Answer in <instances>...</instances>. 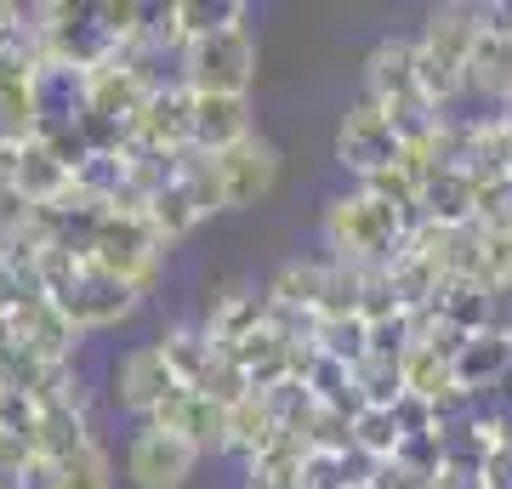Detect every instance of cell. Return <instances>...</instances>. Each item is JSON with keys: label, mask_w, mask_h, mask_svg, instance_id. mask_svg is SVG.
Listing matches in <instances>:
<instances>
[{"label": "cell", "mask_w": 512, "mask_h": 489, "mask_svg": "<svg viewBox=\"0 0 512 489\" xmlns=\"http://www.w3.org/2000/svg\"><path fill=\"white\" fill-rule=\"evenodd\" d=\"M421 222H427V228H444V234L473 228L478 222V182L467 177V171L433 165L427 182H421Z\"/></svg>", "instance_id": "2e32d148"}, {"label": "cell", "mask_w": 512, "mask_h": 489, "mask_svg": "<svg viewBox=\"0 0 512 489\" xmlns=\"http://www.w3.org/2000/svg\"><path fill=\"white\" fill-rule=\"evenodd\" d=\"M0 325L12 330V342L29 353V359L52 364V370H63V364L74 359V347H80V330L63 319V308H57L52 296H35V302H18V308L6 313Z\"/></svg>", "instance_id": "9c48e42d"}, {"label": "cell", "mask_w": 512, "mask_h": 489, "mask_svg": "<svg viewBox=\"0 0 512 489\" xmlns=\"http://www.w3.org/2000/svg\"><path fill=\"white\" fill-rule=\"evenodd\" d=\"M217 177H222V211H245V205L268 200L279 182V148L268 137H245L239 148L217 154Z\"/></svg>", "instance_id": "30bf717a"}, {"label": "cell", "mask_w": 512, "mask_h": 489, "mask_svg": "<svg viewBox=\"0 0 512 489\" xmlns=\"http://www.w3.org/2000/svg\"><path fill=\"white\" fill-rule=\"evenodd\" d=\"M353 450L365 461H393L404 450V433H399V416L393 410H359L353 416Z\"/></svg>", "instance_id": "1f68e13d"}, {"label": "cell", "mask_w": 512, "mask_h": 489, "mask_svg": "<svg viewBox=\"0 0 512 489\" xmlns=\"http://www.w3.org/2000/svg\"><path fill=\"white\" fill-rule=\"evenodd\" d=\"M330 290V256L325 262H285L268 285V302L285 313H319Z\"/></svg>", "instance_id": "cb8c5ba5"}, {"label": "cell", "mask_w": 512, "mask_h": 489, "mask_svg": "<svg viewBox=\"0 0 512 489\" xmlns=\"http://www.w3.org/2000/svg\"><path fill=\"white\" fill-rule=\"evenodd\" d=\"M160 353H165V364H171L177 387H194V393H200L205 376L217 370V359L228 353V347H217L200 325H177V330H165L160 336Z\"/></svg>", "instance_id": "ffe728a7"}, {"label": "cell", "mask_w": 512, "mask_h": 489, "mask_svg": "<svg viewBox=\"0 0 512 489\" xmlns=\"http://www.w3.org/2000/svg\"><path fill=\"white\" fill-rule=\"evenodd\" d=\"M467 86L495 97V103H512V40L478 29L473 57H467Z\"/></svg>", "instance_id": "484cf974"}, {"label": "cell", "mask_w": 512, "mask_h": 489, "mask_svg": "<svg viewBox=\"0 0 512 489\" xmlns=\"http://www.w3.org/2000/svg\"><path fill=\"white\" fill-rule=\"evenodd\" d=\"M302 461H308V444L291 438V433H279L268 450H256L251 461H245V489H296Z\"/></svg>", "instance_id": "83f0119b"}, {"label": "cell", "mask_w": 512, "mask_h": 489, "mask_svg": "<svg viewBox=\"0 0 512 489\" xmlns=\"http://www.w3.org/2000/svg\"><path fill=\"white\" fill-rule=\"evenodd\" d=\"M365 97L376 109H399V103H416L427 97L416 74V40H382L365 63Z\"/></svg>", "instance_id": "9a60e30c"}, {"label": "cell", "mask_w": 512, "mask_h": 489, "mask_svg": "<svg viewBox=\"0 0 512 489\" xmlns=\"http://www.w3.org/2000/svg\"><path fill=\"white\" fill-rule=\"evenodd\" d=\"M353 387H359V404L365 410H393L404 399V376L393 359H365L353 364Z\"/></svg>", "instance_id": "d6a6232c"}, {"label": "cell", "mask_w": 512, "mask_h": 489, "mask_svg": "<svg viewBox=\"0 0 512 489\" xmlns=\"http://www.w3.org/2000/svg\"><path fill=\"white\" fill-rule=\"evenodd\" d=\"M404 154L399 131H393V120H387L370 97H359L348 114H342V126H336V160L348 165L359 182L382 177V171H393Z\"/></svg>", "instance_id": "52a82bcc"}, {"label": "cell", "mask_w": 512, "mask_h": 489, "mask_svg": "<svg viewBox=\"0 0 512 489\" xmlns=\"http://www.w3.org/2000/svg\"><path fill=\"white\" fill-rule=\"evenodd\" d=\"M313 347H319V353H330V359H342V364L353 370V364L370 359V325L359 319V313L319 319V330H313Z\"/></svg>", "instance_id": "f546056e"}, {"label": "cell", "mask_w": 512, "mask_h": 489, "mask_svg": "<svg viewBox=\"0 0 512 489\" xmlns=\"http://www.w3.org/2000/svg\"><path fill=\"white\" fill-rule=\"evenodd\" d=\"M35 421H40V404L29 399V393H12V387H0V433H6V438H23V444H29Z\"/></svg>", "instance_id": "e575fe53"}, {"label": "cell", "mask_w": 512, "mask_h": 489, "mask_svg": "<svg viewBox=\"0 0 512 489\" xmlns=\"http://www.w3.org/2000/svg\"><path fill=\"white\" fill-rule=\"evenodd\" d=\"M18 160L23 143H0V200H12V188H18Z\"/></svg>", "instance_id": "8d00e7d4"}, {"label": "cell", "mask_w": 512, "mask_h": 489, "mask_svg": "<svg viewBox=\"0 0 512 489\" xmlns=\"http://www.w3.org/2000/svg\"><path fill=\"white\" fill-rule=\"evenodd\" d=\"M177 182H183V194L194 200L200 222L222 211V177H217V160H211V154H200V148H183V154H177Z\"/></svg>", "instance_id": "f1b7e54d"}, {"label": "cell", "mask_w": 512, "mask_h": 489, "mask_svg": "<svg viewBox=\"0 0 512 489\" xmlns=\"http://www.w3.org/2000/svg\"><path fill=\"white\" fill-rule=\"evenodd\" d=\"M194 97V91H188ZM251 131V97H194V109H188V143L200 148V154H228L239 148Z\"/></svg>", "instance_id": "5bb4252c"}, {"label": "cell", "mask_w": 512, "mask_h": 489, "mask_svg": "<svg viewBox=\"0 0 512 489\" xmlns=\"http://www.w3.org/2000/svg\"><path fill=\"white\" fill-rule=\"evenodd\" d=\"M348 489H370V484H365V478H359V484H348Z\"/></svg>", "instance_id": "ab89813d"}, {"label": "cell", "mask_w": 512, "mask_h": 489, "mask_svg": "<svg viewBox=\"0 0 512 489\" xmlns=\"http://www.w3.org/2000/svg\"><path fill=\"white\" fill-rule=\"evenodd\" d=\"M410 234H416V222L399 217L393 205L370 200L365 188L325 205V251H330V262H342V268H359V273L393 268V256L404 251Z\"/></svg>", "instance_id": "7a4b0ae2"}, {"label": "cell", "mask_w": 512, "mask_h": 489, "mask_svg": "<svg viewBox=\"0 0 512 489\" xmlns=\"http://www.w3.org/2000/svg\"><path fill=\"white\" fill-rule=\"evenodd\" d=\"M507 364H512V342H507V330H473L467 342L456 347V359H450V370H456V387L461 393H490L495 381L507 376Z\"/></svg>", "instance_id": "ac0fdd59"}, {"label": "cell", "mask_w": 512, "mask_h": 489, "mask_svg": "<svg viewBox=\"0 0 512 489\" xmlns=\"http://www.w3.org/2000/svg\"><path fill=\"white\" fill-rule=\"evenodd\" d=\"M359 478H365V472H348V455H319V450H308L296 489H348V484H359Z\"/></svg>", "instance_id": "836d02e7"}, {"label": "cell", "mask_w": 512, "mask_h": 489, "mask_svg": "<svg viewBox=\"0 0 512 489\" xmlns=\"http://www.w3.org/2000/svg\"><path fill=\"white\" fill-rule=\"evenodd\" d=\"M148 427H165V433L188 438L200 455L228 450V404L205 399V393H194V387H177V393L148 416Z\"/></svg>", "instance_id": "7c38bea8"}, {"label": "cell", "mask_w": 512, "mask_h": 489, "mask_svg": "<svg viewBox=\"0 0 512 489\" xmlns=\"http://www.w3.org/2000/svg\"><path fill=\"white\" fill-rule=\"evenodd\" d=\"M274 438H279V416H274V404H268V393H245L239 404H228V450L234 455L251 461Z\"/></svg>", "instance_id": "4316f807"}, {"label": "cell", "mask_w": 512, "mask_h": 489, "mask_svg": "<svg viewBox=\"0 0 512 489\" xmlns=\"http://www.w3.org/2000/svg\"><path fill=\"white\" fill-rule=\"evenodd\" d=\"M399 376H404V393H416V399H427V404H439L444 393H456V370H450V353H444V347H433L427 336H416V342L404 347Z\"/></svg>", "instance_id": "603a6c76"}, {"label": "cell", "mask_w": 512, "mask_h": 489, "mask_svg": "<svg viewBox=\"0 0 512 489\" xmlns=\"http://www.w3.org/2000/svg\"><path fill=\"white\" fill-rule=\"evenodd\" d=\"M35 268H40L46 296L63 308V319H69L80 336H86V330H114L120 319H131V313L143 308V296L131 285H120L114 273L92 268V262H80V256H69V251H40Z\"/></svg>", "instance_id": "6da1fadb"}, {"label": "cell", "mask_w": 512, "mask_h": 489, "mask_svg": "<svg viewBox=\"0 0 512 489\" xmlns=\"http://www.w3.org/2000/svg\"><path fill=\"white\" fill-rule=\"evenodd\" d=\"M171 393H177V376H171L160 342H143V347H131L126 359H114V404L120 410L148 421Z\"/></svg>", "instance_id": "8fae6325"}, {"label": "cell", "mask_w": 512, "mask_h": 489, "mask_svg": "<svg viewBox=\"0 0 512 489\" xmlns=\"http://www.w3.org/2000/svg\"><path fill=\"white\" fill-rule=\"evenodd\" d=\"M393 416H399V433H404V438L439 433V421H433V404H427V399H416V393H404V399L393 404Z\"/></svg>", "instance_id": "d590c367"}, {"label": "cell", "mask_w": 512, "mask_h": 489, "mask_svg": "<svg viewBox=\"0 0 512 489\" xmlns=\"http://www.w3.org/2000/svg\"><path fill=\"white\" fill-rule=\"evenodd\" d=\"M177 69H183V86L194 97H251L256 40L251 29H222V35L188 40L177 52Z\"/></svg>", "instance_id": "8992f818"}, {"label": "cell", "mask_w": 512, "mask_h": 489, "mask_svg": "<svg viewBox=\"0 0 512 489\" xmlns=\"http://www.w3.org/2000/svg\"><path fill=\"white\" fill-rule=\"evenodd\" d=\"M46 489H114V461L109 450L97 444V438H86L74 455H63V461H52V467L35 472Z\"/></svg>", "instance_id": "d4e9b609"}, {"label": "cell", "mask_w": 512, "mask_h": 489, "mask_svg": "<svg viewBox=\"0 0 512 489\" xmlns=\"http://www.w3.org/2000/svg\"><path fill=\"white\" fill-rule=\"evenodd\" d=\"M478 40V6H439L416 40V74L427 103L444 109L461 86H467V57Z\"/></svg>", "instance_id": "3957f363"}, {"label": "cell", "mask_w": 512, "mask_h": 489, "mask_svg": "<svg viewBox=\"0 0 512 489\" xmlns=\"http://www.w3.org/2000/svg\"><path fill=\"white\" fill-rule=\"evenodd\" d=\"M200 467V450L188 444V438L165 433V427H137L126 444V478L137 489H183Z\"/></svg>", "instance_id": "ba28073f"}, {"label": "cell", "mask_w": 512, "mask_h": 489, "mask_svg": "<svg viewBox=\"0 0 512 489\" xmlns=\"http://www.w3.org/2000/svg\"><path fill=\"white\" fill-rule=\"evenodd\" d=\"M484 399H495V410H512V364H507V376L495 381V387L484 393Z\"/></svg>", "instance_id": "74e56055"}, {"label": "cell", "mask_w": 512, "mask_h": 489, "mask_svg": "<svg viewBox=\"0 0 512 489\" xmlns=\"http://www.w3.org/2000/svg\"><path fill=\"white\" fill-rule=\"evenodd\" d=\"M165 245L160 234H154V222L143 217V211H103V222H97V239H92V268L114 273L120 285H131L137 296H143L154 279H160L165 268Z\"/></svg>", "instance_id": "5b68a950"}, {"label": "cell", "mask_w": 512, "mask_h": 489, "mask_svg": "<svg viewBox=\"0 0 512 489\" xmlns=\"http://www.w3.org/2000/svg\"><path fill=\"white\" fill-rule=\"evenodd\" d=\"M35 484V472H23V467H0V489H29Z\"/></svg>", "instance_id": "f35d334b"}, {"label": "cell", "mask_w": 512, "mask_h": 489, "mask_svg": "<svg viewBox=\"0 0 512 489\" xmlns=\"http://www.w3.org/2000/svg\"><path fill=\"white\" fill-rule=\"evenodd\" d=\"M143 217L154 222V234H160L165 245H177L183 234H194V228H200V211H194V200L183 194V182H177V177L165 182V188L154 194V200H148Z\"/></svg>", "instance_id": "4dcf8cb0"}, {"label": "cell", "mask_w": 512, "mask_h": 489, "mask_svg": "<svg viewBox=\"0 0 512 489\" xmlns=\"http://www.w3.org/2000/svg\"><path fill=\"white\" fill-rule=\"evenodd\" d=\"M86 438H92L86 433V410H74V404H40V421H35V433H29L35 472L63 461V455H74Z\"/></svg>", "instance_id": "44dd1931"}, {"label": "cell", "mask_w": 512, "mask_h": 489, "mask_svg": "<svg viewBox=\"0 0 512 489\" xmlns=\"http://www.w3.org/2000/svg\"><path fill=\"white\" fill-rule=\"evenodd\" d=\"M262 325H268V290L234 285V290H222V296H217V308L205 313L200 330L217 347H234V342H245V336H256Z\"/></svg>", "instance_id": "d6986e66"}, {"label": "cell", "mask_w": 512, "mask_h": 489, "mask_svg": "<svg viewBox=\"0 0 512 489\" xmlns=\"http://www.w3.org/2000/svg\"><path fill=\"white\" fill-rule=\"evenodd\" d=\"M35 23H40V63H57V69H74V74H92L103 63L120 57L114 35L103 29L97 18V0H52V6H35Z\"/></svg>", "instance_id": "277c9868"}, {"label": "cell", "mask_w": 512, "mask_h": 489, "mask_svg": "<svg viewBox=\"0 0 512 489\" xmlns=\"http://www.w3.org/2000/svg\"><path fill=\"white\" fill-rule=\"evenodd\" d=\"M74 194V177L69 165L57 160L46 143H23V160H18V188H12V200L29 205V211H52Z\"/></svg>", "instance_id": "e0dca14e"}, {"label": "cell", "mask_w": 512, "mask_h": 489, "mask_svg": "<svg viewBox=\"0 0 512 489\" xmlns=\"http://www.w3.org/2000/svg\"><path fill=\"white\" fill-rule=\"evenodd\" d=\"M245 29V0H171V46L183 52L188 40Z\"/></svg>", "instance_id": "7402d4cb"}, {"label": "cell", "mask_w": 512, "mask_h": 489, "mask_svg": "<svg viewBox=\"0 0 512 489\" xmlns=\"http://www.w3.org/2000/svg\"><path fill=\"white\" fill-rule=\"evenodd\" d=\"M188 109H194V97H188L183 80L154 86L143 114H137V126H131V143L148 148V154H183V148H194L188 143Z\"/></svg>", "instance_id": "4fadbf2b"}]
</instances>
